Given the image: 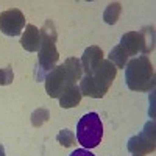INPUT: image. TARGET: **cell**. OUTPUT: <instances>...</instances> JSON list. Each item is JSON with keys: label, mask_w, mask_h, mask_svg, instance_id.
I'll use <instances>...</instances> for the list:
<instances>
[{"label": "cell", "mask_w": 156, "mask_h": 156, "mask_svg": "<svg viewBox=\"0 0 156 156\" xmlns=\"http://www.w3.org/2000/svg\"><path fill=\"white\" fill-rule=\"evenodd\" d=\"M47 119H48V112H47L45 109H41V108H39V109L34 111L33 115H31V123H33L34 126H41Z\"/></svg>", "instance_id": "9a60e30c"}, {"label": "cell", "mask_w": 156, "mask_h": 156, "mask_svg": "<svg viewBox=\"0 0 156 156\" xmlns=\"http://www.w3.org/2000/svg\"><path fill=\"white\" fill-rule=\"evenodd\" d=\"M70 156H95V154H92L90 151H87L86 148H78V150H75L73 153H70Z\"/></svg>", "instance_id": "e0dca14e"}, {"label": "cell", "mask_w": 156, "mask_h": 156, "mask_svg": "<svg viewBox=\"0 0 156 156\" xmlns=\"http://www.w3.org/2000/svg\"><path fill=\"white\" fill-rule=\"evenodd\" d=\"M22 47L27 51H37L41 48L42 39H41V30L34 25H27L25 28V33L22 34V41H20Z\"/></svg>", "instance_id": "9c48e42d"}, {"label": "cell", "mask_w": 156, "mask_h": 156, "mask_svg": "<svg viewBox=\"0 0 156 156\" xmlns=\"http://www.w3.org/2000/svg\"><path fill=\"white\" fill-rule=\"evenodd\" d=\"M25 27V17L19 9H8L0 14V31L6 36H19Z\"/></svg>", "instance_id": "ba28073f"}, {"label": "cell", "mask_w": 156, "mask_h": 156, "mask_svg": "<svg viewBox=\"0 0 156 156\" xmlns=\"http://www.w3.org/2000/svg\"><path fill=\"white\" fill-rule=\"evenodd\" d=\"M125 80L126 86L131 90L137 92H147L154 86V70L150 59L142 55L131 59L126 64L125 69Z\"/></svg>", "instance_id": "3957f363"}, {"label": "cell", "mask_w": 156, "mask_h": 156, "mask_svg": "<svg viewBox=\"0 0 156 156\" xmlns=\"http://www.w3.org/2000/svg\"><path fill=\"white\" fill-rule=\"evenodd\" d=\"M41 39L42 44L39 48V61H37V80H44L47 73H50L55 69V64L59 58V53L55 47L56 42V31L53 28L51 22H45L41 30Z\"/></svg>", "instance_id": "277c9868"}, {"label": "cell", "mask_w": 156, "mask_h": 156, "mask_svg": "<svg viewBox=\"0 0 156 156\" xmlns=\"http://www.w3.org/2000/svg\"><path fill=\"white\" fill-rule=\"evenodd\" d=\"M81 90L76 84H70L69 87H66L62 90V94L58 97L59 98V105L62 108H73L76 106L81 100Z\"/></svg>", "instance_id": "8fae6325"}, {"label": "cell", "mask_w": 156, "mask_h": 156, "mask_svg": "<svg viewBox=\"0 0 156 156\" xmlns=\"http://www.w3.org/2000/svg\"><path fill=\"white\" fill-rule=\"evenodd\" d=\"M128 59V55L125 53V50L120 47V45H115L112 50H111V53H109V59L115 67H119V69H123L125 67V62Z\"/></svg>", "instance_id": "7c38bea8"}, {"label": "cell", "mask_w": 156, "mask_h": 156, "mask_svg": "<svg viewBox=\"0 0 156 156\" xmlns=\"http://www.w3.org/2000/svg\"><path fill=\"white\" fill-rule=\"evenodd\" d=\"M153 34L151 30L147 31H129L122 36L120 39V47L125 50L126 55H137V53H148L153 50V44L148 42V36Z\"/></svg>", "instance_id": "52a82bcc"}, {"label": "cell", "mask_w": 156, "mask_h": 156, "mask_svg": "<svg viewBox=\"0 0 156 156\" xmlns=\"http://www.w3.org/2000/svg\"><path fill=\"white\" fill-rule=\"evenodd\" d=\"M128 151L131 156H145L154 151V122H147L137 136L128 140Z\"/></svg>", "instance_id": "8992f818"}, {"label": "cell", "mask_w": 156, "mask_h": 156, "mask_svg": "<svg viewBox=\"0 0 156 156\" xmlns=\"http://www.w3.org/2000/svg\"><path fill=\"white\" fill-rule=\"evenodd\" d=\"M0 156H5V148H3V145H0Z\"/></svg>", "instance_id": "ac0fdd59"}, {"label": "cell", "mask_w": 156, "mask_h": 156, "mask_svg": "<svg viewBox=\"0 0 156 156\" xmlns=\"http://www.w3.org/2000/svg\"><path fill=\"white\" fill-rule=\"evenodd\" d=\"M103 61V51L101 48L98 47H87L84 50V53H83V58H81V69L87 73L92 72L98 64Z\"/></svg>", "instance_id": "30bf717a"}, {"label": "cell", "mask_w": 156, "mask_h": 156, "mask_svg": "<svg viewBox=\"0 0 156 156\" xmlns=\"http://www.w3.org/2000/svg\"><path fill=\"white\" fill-rule=\"evenodd\" d=\"M12 81V70L9 67L0 69V86H6Z\"/></svg>", "instance_id": "2e32d148"}, {"label": "cell", "mask_w": 156, "mask_h": 156, "mask_svg": "<svg viewBox=\"0 0 156 156\" xmlns=\"http://www.w3.org/2000/svg\"><path fill=\"white\" fill-rule=\"evenodd\" d=\"M115 73H117V69L114 64L108 59H103L92 72L87 73L84 78H81V83L78 87H80L81 94L87 97L101 98L108 92L109 86L112 84Z\"/></svg>", "instance_id": "6da1fadb"}, {"label": "cell", "mask_w": 156, "mask_h": 156, "mask_svg": "<svg viewBox=\"0 0 156 156\" xmlns=\"http://www.w3.org/2000/svg\"><path fill=\"white\" fill-rule=\"evenodd\" d=\"M81 62L76 58H69L62 66H56L45 76V90L51 98H58L62 90L75 84L76 80L81 78Z\"/></svg>", "instance_id": "7a4b0ae2"}, {"label": "cell", "mask_w": 156, "mask_h": 156, "mask_svg": "<svg viewBox=\"0 0 156 156\" xmlns=\"http://www.w3.org/2000/svg\"><path fill=\"white\" fill-rule=\"evenodd\" d=\"M56 139H58V142H59L61 145L72 147L73 145V140H75V136H73V133L70 131V129H61L59 134L56 136Z\"/></svg>", "instance_id": "5bb4252c"}, {"label": "cell", "mask_w": 156, "mask_h": 156, "mask_svg": "<svg viewBox=\"0 0 156 156\" xmlns=\"http://www.w3.org/2000/svg\"><path fill=\"white\" fill-rule=\"evenodd\" d=\"M119 14H120V5L119 3H111L105 11V22L114 23L117 20V17H119Z\"/></svg>", "instance_id": "4fadbf2b"}, {"label": "cell", "mask_w": 156, "mask_h": 156, "mask_svg": "<svg viewBox=\"0 0 156 156\" xmlns=\"http://www.w3.org/2000/svg\"><path fill=\"white\" fill-rule=\"evenodd\" d=\"M103 137V123L97 112H87L76 125V139L87 150L95 148Z\"/></svg>", "instance_id": "5b68a950"}]
</instances>
